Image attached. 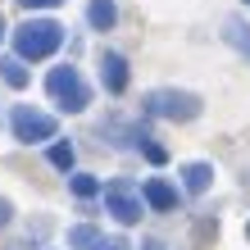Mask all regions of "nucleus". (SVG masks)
Masks as SVG:
<instances>
[{
	"label": "nucleus",
	"instance_id": "9d476101",
	"mask_svg": "<svg viewBox=\"0 0 250 250\" xmlns=\"http://www.w3.org/2000/svg\"><path fill=\"white\" fill-rule=\"evenodd\" d=\"M114 19H119V9H114V0H91L86 5V23L96 27V32H109Z\"/></svg>",
	"mask_w": 250,
	"mask_h": 250
},
{
	"label": "nucleus",
	"instance_id": "f03ea898",
	"mask_svg": "<svg viewBox=\"0 0 250 250\" xmlns=\"http://www.w3.org/2000/svg\"><path fill=\"white\" fill-rule=\"evenodd\" d=\"M64 46V27L55 19H27L14 27V60H50L55 50Z\"/></svg>",
	"mask_w": 250,
	"mask_h": 250
},
{
	"label": "nucleus",
	"instance_id": "f257e3e1",
	"mask_svg": "<svg viewBox=\"0 0 250 250\" xmlns=\"http://www.w3.org/2000/svg\"><path fill=\"white\" fill-rule=\"evenodd\" d=\"M205 100L196 91H178V86H155V91L141 96V114H150V119H168V123H191L200 119Z\"/></svg>",
	"mask_w": 250,
	"mask_h": 250
},
{
	"label": "nucleus",
	"instance_id": "a211bd4d",
	"mask_svg": "<svg viewBox=\"0 0 250 250\" xmlns=\"http://www.w3.org/2000/svg\"><path fill=\"white\" fill-rule=\"evenodd\" d=\"M141 250H173L168 241H159V237H150V241H141Z\"/></svg>",
	"mask_w": 250,
	"mask_h": 250
},
{
	"label": "nucleus",
	"instance_id": "f3484780",
	"mask_svg": "<svg viewBox=\"0 0 250 250\" xmlns=\"http://www.w3.org/2000/svg\"><path fill=\"white\" fill-rule=\"evenodd\" d=\"M23 9H55V5H64V0H19Z\"/></svg>",
	"mask_w": 250,
	"mask_h": 250
},
{
	"label": "nucleus",
	"instance_id": "6ab92c4d",
	"mask_svg": "<svg viewBox=\"0 0 250 250\" xmlns=\"http://www.w3.org/2000/svg\"><path fill=\"white\" fill-rule=\"evenodd\" d=\"M9 218H14V205H9V200H0V228H5Z\"/></svg>",
	"mask_w": 250,
	"mask_h": 250
},
{
	"label": "nucleus",
	"instance_id": "6e6552de",
	"mask_svg": "<svg viewBox=\"0 0 250 250\" xmlns=\"http://www.w3.org/2000/svg\"><path fill=\"white\" fill-rule=\"evenodd\" d=\"M223 41L241 55V60H250V19H241V14H228V19H223Z\"/></svg>",
	"mask_w": 250,
	"mask_h": 250
},
{
	"label": "nucleus",
	"instance_id": "9b49d317",
	"mask_svg": "<svg viewBox=\"0 0 250 250\" xmlns=\"http://www.w3.org/2000/svg\"><path fill=\"white\" fill-rule=\"evenodd\" d=\"M96 241H100V228H91V223L68 228V250H96Z\"/></svg>",
	"mask_w": 250,
	"mask_h": 250
},
{
	"label": "nucleus",
	"instance_id": "412c9836",
	"mask_svg": "<svg viewBox=\"0 0 250 250\" xmlns=\"http://www.w3.org/2000/svg\"><path fill=\"white\" fill-rule=\"evenodd\" d=\"M246 237H250V223H246Z\"/></svg>",
	"mask_w": 250,
	"mask_h": 250
},
{
	"label": "nucleus",
	"instance_id": "1a4fd4ad",
	"mask_svg": "<svg viewBox=\"0 0 250 250\" xmlns=\"http://www.w3.org/2000/svg\"><path fill=\"white\" fill-rule=\"evenodd\" d=\"M182 187L191 191V196L209 191V187H214V164H205V159H196V164H182Z\"/></svg>",
	"mask_w": 250,
	"mask_h": 250
},
{
	"label": "nucleus",
	"instance_id": "20e7f679",
	"mask_svg": "<svg viewBox=\"0 0 250 250\" xmlns=\"http://www.w3.org/2000/svg\"><path fill=\"white\" fill-rule=\"evenodd\" d=\"M9 127H14V137H19V141H27V146H32V141H55V132H60L55 114L37 109V105H14Z\"/></svg>",
	"mask_w": 250,
	"mask_h": 250
},
{
	"label": "nucleus",
	"instance_id": "aec40b11",
	"mask_svg": "<svg viewBox=\"0 0 250 250\" xmlns=\"http://www.w3.org/2000/svg\"><path fill=\"white\" fill-rule=\"evenodd\" d=\"M0 41H5V19H0Z\"/></svg>",
	"mask_w": 250,
	"mask_h": 250
},
{
	"label": "nucleus",
	"instance_id": "39448f33",
	"mask_svg": "<svg viewBox=\"0 0 250 250\" xmlns=\"http://www.w3.org/2000/svg\"><path fill=\"white\" fill-rule=\"evenodd\" d=\"M105 209L119 218V223H141V214H146L141 187L132 182V178H114V182L105 187Z\"/></svg>",
	"mask_w": 250,
	"mask_h": 250
},
{
	"label": "nucleus",
	"instance_id": "7ed1b4c3",
	"mask_svg": "<svg viewBox=\"0 0 250 250\" xmlns=\"http://www.w3.org/2000/svg\"><path fill=\"white\" fill-rule=\"evenodd\" d=\"M46 91H50V100H55V105H60V109H68V114H82L86 105H91V91H86L82 73L73 68V64H64V68H50Z\"/></svg>",
	"mask_w": 250,
	"mask_h": 250
},
{
	"label": "nucleus",
	"instance_id": "f8f14e48",
	"mask_svg": "<svg viewBox=\"0 0 250 250\" xmlns=\"http://www.w3.org/2000/svg\"><path fill=\"white\" fill-rule=\"evenodd\" d=\"M0 78H5L14 91H23V86H27V68H23V60H0Z\"/></svg>",
	"mask_w": 250,
	"mask_h": 250
},
{
	"label": "nucleus",
	"instance_id": "0eeeda50",
	"mask_svg": "<svg viewBox=\"0 0 250 250\" xmlns=\"http://www.w3.org/2000/svg\"><path fill=\"white\" fill-rule=\"evenodd\" d=\"M141 205H150V209H159V214L178 209V187H168L164 178H150V182H141Z\"/></svg>",
	"mask_w": 250,
	"mask_h": 250
},
{
	"label": "nucleus",
	"instance_id": "2eb2a0df",
	"mask_svg": "<svg viewBox=\"0 0 250 250\" xmlns=\"http://www.w3.org/2000/svg\"><path fill=\"white\" fill-rule=\"evenodd\" d=\"M137 150L150 159V164H168V150H164V146H155L150 137H141V141H137Z\"/></svg>",
	"mask_w": 250,
	"mask_h": 250
},
{
	"label": "nucleus",
	"instance_id": "4be33fe9",
	"mask_svg": "<svg viewBox=\"0 0 250 250\" xmlns=\"http://www.w3.org/2000/svg\"><path fill=\"white\" fill-rule=\"evenodd\" d=\"M246 5H250V0H246Z\"/></svg>",
	"mask_w": 250,
	"mask_h": 250
},
{
	"label": "nucleus",
	"instance_id": "4468645a",
	"mask_svg": "<svg viewBox=\"0 0 250 250\" xmlns=\"http://www.w3.org/2000/svg\"><path fill=\"white\" fill-rule=\"evenodd\" d=\"M50 164L60 168V173L73 168V146H68V141H55V146H50Z\"/></svg>",
	"mask_w": 250,
	"mask_h": 250
},
{
	"label": "nucleus",
	"instance_id": "dca6fc26",
	"mask_svg": "<svg viewBox=\"0 0 250 250\" xmlns=\"http://www.w3.org/2000/svg\"><path fill=\"white\" fill-rule=\"evenodd\" d=\"M96 250H132V246H127L123 237H100V241H96Z\"/></svg>",
	"mask_w": 250,
	"mask_h": 250
},
{
	"label": "nucleus",
	"instance_id": "ddd939ff",
	"mask_svg": "<svg viewBox=\"0 0 250 250\" xmlns=\"http://www.w3.org/2000/svg\"><path fill=\"white\" fill-rule=\"evenodd\" d=\"M68 187H73V196H78V200H91L96 191H100V182L91 178V173H73V178H68Z\"/></svg>",
	"mask_w": 250,
	"mask_h": 250
},
{
	"label": "nucleus",
	"instance_id": "423d86ee",
	"mask_svg": "<svg viewBox=\"0 0 250 250\" xmlns=\"http://www.w3.org/2000/svg\"><path fill=\"white\" fill-rule=\"evenodd\" d=\"M100 82H105L109 96H123L127 91L132 73H127V60H123L119 50H100Z\"/></svg>",
	"mask_w": 250,
	"mask_h": 250
}]
</instances>
